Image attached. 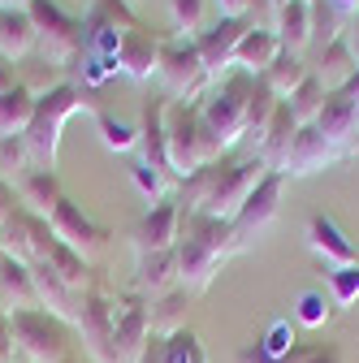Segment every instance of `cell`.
<instances>
[{"label":"cell","instance_id":"cell-7","mask_svg":"<svg viewBox=\"0 0 359 363\" xmlns=\"http://www.w3.org/2000/svg\"><path fill=\"white\" fill-rule=\"evenodd\" d=\"M113 320H117V298H109L100 286L87 290L82 303H78V333L87 337V346H92V354L100 363H113Z\"/></svg>","mask_w":359,"mask_h":363},{"label":"cell","instance_id":"cell-36","mask_svg":"<svg viewBox=\"0 0 359 363\" xmlns=\"http://www.w3.org/2000/svg\"><path fill=\"white\" fill-rule=\"evenodd\" d=\"M31 152L22 139H0V182H9V186H18V182L31 173Z\"/></svg>","mask_w":359,"mask_h":363},{"label":"cell","instance_id":"cell-31","mask_svg":"<svg viewBox=\"0 0 359 363\" xmlns=\"http://www.w3.org/2000/svg\"><path fill=\"white\" fill-rule=\"evenodd\" d=\"M307 74H311V65H307L303 57H294V52H282L273 65H268V69L260 74V82H264L268 91H273L277 100H286V96H290V91H294V86H299Z\"/></svg>","mask_w":359,"mask_h":363},{"label":"cell","instance_id":"cell-12","mask_svg":"<svg viewBox=\"0 0 359 363\" xmlns=\"http://www.w3.org/2000/svg\"><path fill=\"white\" fill-rule=\"evenodd\" d=\"M177 234H182V203H177V199H156L152 212L139 220V230H134V251H139V255L173 251Z\"/></svg>","mask_w":359,"mask_h":363},{"label":"cell","instance_id":"cell-1","mask_svg":"<svg viewBox=\"0 0 359 363\" xmlns=\"http://www.w3.org/2000/svg\"><path fill=\"white\" fill-rule=\"evenodd\" d=\"M264 173L268 169H264L260 156H243V160L226 156L216 164H204L191 177H182V208L208 212V216H221V220H234L238 208L247 203V195L260 186Z\"/></svg>","mask_w":359,"mask_h":363},{"label":"cell","instance_id":"cell-10","mask_svg":"<svg viewBox=\"0 0 359 363\" xmlns=\"http://www.w3.org/2000/svg\"><path fill=\"white\" fill-rule=\"evenodd\" d=\"M152 342L148 307L134 298H117V320H113V363H139Z\"/></svg>","mask_w":359,"mask_h":363},{"label":"cell","instance_id":"cell-19","mask_svg":"<svg viewBox=\"0 0 359 363\" xmlns=\"http://www.w3.org/2000/svg\"><path fill=\"white\" fill-rule=\"evenodd\" d=\"M307 247L316 251L329 268L359 264V247L338 230V220H329V216H311V220H307Z\"/></svg>","mask_w":359,"mask_h":363},{"label":"cell","instance_id":"cell-50","mask_svg":"<svg viewBox=\"0 0 359 363\" xmlns=\"http://www.w3.org/2000/svg\"><path fill=\"white\" fill-rule=\"evenodd\" d=\"M0 315H5V311H0Z\"/></svg>","mask_w":359,"mask_h":363},{"label":"cell","instance_id":"cell-40","mask_svg":"<svg viewBox=\"0 0 359 363\" xmlns=\"http://www.w3.org/2000/svg\"><path fill=\"white\" fill-rule=\"evenodd\" d=\"M286 363H342V350L333 342H325V346H294L286 354Z\"/></svg>","mask_w":359,"mask_h":363},{"label":"cell","instance_id":"cell-23","mask_svg":"<svg viewBox=\"0 0 359 363\" xmlns=\"http://www.w3.org/2000/svg\"><path fill=\"white\" fill-rule=\"evenodd\" d=\"M286 48H282V39H277V30H264V26H251L247 35H243V43H238V52H234V69H247V74H264L268 65H273L277 57H282Z\"/></svg>","mask_w":359,"mask_h":363},{"label":"cell","instance_id":"cell-42","mask_svg":"<svg viewBox=\"0 0 359 363\" xmlns=\"http://www.w3.org/2000/svg\"><path fill=\"white\" fill-rule=\"evenodd\" d=\"M18 208H22V203H18V191L9 186V182H0V225H5Z\"/></svg>","mask_w":359,"mask_h":363},{"label":"cell","instance_id":"cell-38","mask_svg":"<svg viewBox=\"0 0 359 363\" xmlns=\"http://www.w3.org/2000/svg\"><path fill=\"white\" fill-rule=\"evenodd\" d=\"M169 13H173L177 30H182V39H195L208 18V0H169Z\"/></svg>","mask_w":359,"mask_h":363},{"label":"cell","instance_id":"cell-6","mask_svg":"<svg viewBox=\"0 0 359 363\" xmlns=\"http://www.w3.org/2000/svg\"><path fill=\"white\" fill-rule=\"evenodd\" d=\"M31 18H35V30H39V57H48L53 65H74L82 52H87V26L70 13H61L48 0H35L31 5Z\"/></svg>","mask_w":359,"mask_h":363},{"label":"cell","instance_id":"cell-46","mask_svg":"<svg viewBox=\"0 0 359 363\" xmlns=\"http://www.w3.org/2000/svg\"><path fill=\"white\" fill-rule=\"evenodd\" d=\"M342 91H346V96H350V100H359V69H355V74H350V82H346V86H342Z\"/></svg>","mask_w":359,"mask_h":363},{"label":"cell","instance_id":"cell-14","mask_svg":"<svg viewBox=\"0 0 359 363\" xmlns=\"http://www.w3.org/2000/svg\"><path fill=\"white\" fill-rule=\"evenodd\" d=\"M316 130L346 156L355 143H359V100H350L346 91H329L325 96V108L316 117Z\"/></svg>","mask_w":359,"mask_h":363},{"label":"cell","instance_id":"cell-39","mask_svg":"<svg viewBox=\"0 0 359 363\" xmlns=\"http://www.w3.org/2000/svg\"><path fill=\"white\" fill-rule=\"evenodd\" d=\"M329 307H333V303H329L321 290H303V294H299V311H294V315H299V325L321 329V325L329 320Z\"/></svg>","mask_w":359,"mask_h":363},{"label":"cell","instance_id":"cell-34","mask_svg":"<svg viewBox=\"0 0 359 363\" xmlns=\"http://www.w3.org/2000/svg\"><path fill=\"white\" fill-rule=\"evenodd\" d=\"M277 96H273V91H268L260 78H255V86L247 91V104H243V113H247V139H255L260 143V134H264V125H268V117H273L277 113Z\"/></svg>","mask_w":359,"mask_h":363},{"label":"cell","instance_id":"cell-13","mask_svg":"<svg viewBox=\"0 0 359 363\" xmlns=\"http://www.w3.org/2000/svg\"><path fill=\"white\" fill-rule=\"evenodd\" d=\"M338 156H342V152L325 139L316 125H299L294 143H290V152H286V160H282V173H286V177H307V173L329 169Z\"/></svg>","mask_w":359,"mask_h":363},{"label":"cell","instance_id":"cell-29","mask_svg":"<svg viewBox=\"0 0 359 363\" xmlns=\"http://www.w3.org/2000/svg\"><path fill=\"white\" fill-rule=\"evenodd\" d=\"M53 264V272L74 290V294H87V290H96V281H92V268H87V259L78 255V251H70L65 242H53L48 247V255H43Z\"/></svg>","mask_w":359,"mask_h":363},{"label":"cell","instance_id":"cell-20","mask_svg":"<svg viewBox=\"0 0 359 363\" xmlns=\"http://www.w3.org/2000/svg\"><path fill=\"white\" fill-rule=\"evenodd\" d=\"M294 134H299L294 113H290L286 104H277V113L268 117V125H264V134H260V143H255V156L264 160V169L282 173V160H286V152H290V143H294Z\"/></svg>","mask_w":359,"mask_h":363},{"label":"cell","instance_id":"cell-43","mask_svg":"<svg viewBox=\"0 0 359 363\" xmlns=\"http://www.w3.org/2000/svg\"><path fill=\"white\" fill-rule=\"evenodd\" d=\"M13 86H18V61L0 52V91H13Z\"/></svg>","mask_w":359,"mask_h":363},{"label":"cell","instance_id":"cell-3","mask_svg":"<svg viewBox=\"0 0 359 363\" xmlns=\"http://www.w3.org/2000/svg\"><path fill=\"white\" fill-rule=\"evenodd\" d=\"M13 325V346L22 354V363H65L70 354V325L53 311H18L9 315Z\"/></svg>","mask_w":359,"mask_h":363},{"label":"cell","instance_id":"cell-21","mask_svg":"<svg viewBox=\"0 0 359 363\" xmlns=\"http://www.w3.org/2000/svg\"><path fill=\"white\" fill-rule=\"evenodd\" d=\"M307 65H311V74L325 82V91H342V86L350 82V74L359 69V61H355V52H350V43H346V35H338L333 43H325V48L311 57Z\"/></svg>","mask_w":359,"mask_h":363},{"label":"cell","instance_id":"cell-4","mask_svg":"<svg viewBox=\"0 0 359 363\" xmlns=\"http://www.w3.org/2000/svg\"><path fill=\"white\" fill-rule=\"evenodd\" d=\"M165 147H169V169H173L177 182L191 177L204 164H216L208 156L204 130H199V108L195 104H177V100L165 104Z\"/></svg>","mask_w":359,"mask_h":363},{"label":"cell","instance_id":"cell-2","mask_svg":"<svg viewBox=\"0 0 359 363\" xmlns=\"http://www.w3.org/2000/svg\"><path fill=\"white\" fill-rule=\"evenodd\" d=\"M87 104H92V100H87L78 86H70V82L57 86V91H48V96H39L35 117H31V125H26V134H22V143H26L35 169H57L61 130H65V121H70L78 108H87Z\"/></svg>","mask_w":359,"mask_h":363},{"label":"cell","instance_id":"cell-16","mask_svg":"<svg viewBox=\"0 0 359 363\" xmlns=\"http://www.w3.org/2000/svg\"><path fill=\"white\" fill-rule=\"evenodd\" d=\"M39 294H35V277H31V264L13 259V255H0V311L18 315V311H35Z\"/></svg>","mask_w":359,"mask_h":363},{"label":"cell","instance_id":"cell-32","mask_svg":"<svg viewBox=\"0 0 359 363\" xmlns=\"http://www.w3.org/2000/svg\"><path fill=\"white\" fill-rule=\"evenodd\" d=\"M311 9V43H316V52L325 48V43H333L342 30H346V9L338 5V0H307Z\"/></svg>","mask_w":359,"mask_h":363},{"label":"cell","instance_id":"cell-45","mask_svg":"<svg viewBox=\"0 0 359 363\" xmlns=\"http://www.w3.org/2000/svg\"><path fill=\"white\" fill-rule=\"evenodd\" d=\"M342 35H346V43H350V52H355V61H359V9H355V13L346 18V30H342Z\"/></svg>","mask_w":359,"mask_h":363},{"label":"cell","instance_id":"cell-25","mask_svg":"<svg viewBox=\"0 0 359 363\" xmlns=\"http://www.w3.org/2000/svg\"><path fill=\"white\" fill-rule=\"evenodd\" d=\"M273 30H277V39H282L286 52L303 57L311 48V9H307V0H290V5H282Z\"/></svg>","mask_w":359,"mask_h":363},{"label":"cell","instance_id":"cell-48","mask_svg":"<svg viewBox=\"0 0 359 363\" xmlns=\"http://www.w3.org/2000/svg\"><path fill=\"white\" fill-rule=\"evenodd\" d=\"M273 5H277V9H282V5H290V0H273Z\"/></svg>","mask_w":359,"mask_h":363},{"label":"cell","instance_id":"cell-24","mask_svg":"<svg viewBox=\"0 0 359 363\" xmlns=\"http://www.w3.org/2000/svg\"><path fill=\"white\" fill-rule=\"evenodd\" d=\"M39 43V30H35V18L31 9H0V52L9 61H26Z\"/></svg>","mask_w":359,"mask_h":363},{"label":"cell","instance_id":"cell-8","mask_svg":"<svg viewBox=\"0 0 359 363\" xmlns=\"http://www.w3.org/2000/svg\"><path fill=\"white\" fill-rule=\"evenodd\" d=\"M48 225H53V238L65 242L70 251H78L82 259L96 255V251H104V242H109V230H104V225H96L74 199H61V203L53 208Z\"/></svg>","mask_w":359,"mask_h":363},{"label":"cell","instance_id":"cell-11","mask_svg":"<svg viewBox=\"0 0 359 363\" xmlns=\"http://www.w3.org/2000/svg\"><path fill=\"white\" fill-rule=\"evenodd\" d=\"M282 191H286V173H273V169H268V173L260 177V186L247 195V203L238 208V216H234V230H238L243 242H251L264 225H273L277 203H282Z\"/></svg>","mask_w":359,"mask_h":363},{"label":"cell","instance_id":"cell-28","mask_svg":"<svg viewBox=\"0 0 359 363\" xmlns=\"http://www.w3.org/2000/svg\"><path fill=\"white\" fill-rule=\"evenodd\" d=\"M187 298H191V290H169L156 303H148V320H152L156 337H173L187 329Z\"/></svg>","mask_w":359,"mask_h":363},{"label":"cell","instance_id":"cell-9","mask_svg":"<svg viewBox=\"0 0 359 363\" xmlns=\"http://www.w3.org/2000/svg\"><path fill=\"white\" fill-rule=\"evenodd\" d=\"M247 30H251L247 18H216L208 30L195 35V48H199V57H204V65H208L212 78L234 69V52H238V43H243Z\"/></svg>","mask_w":359,"mask_h":363},{"label":"cell","instance_id":"cell-26","mask_svg":"<svg viewBox=\"0 0 359 363\" xmlns=\"http://www.w3.org/2000/svg\"><path fill=\"white\" fill-rule=\"evenodd\" d=\"M143 294L160 298L169 290H177V255L173 251H152V255H139V272H134Z\"/></svg>","mask_w":359,"mask_h":363},{"label":"cell","instance_id":"cell-49","mask_svg":"<svg viewBox=\"0 0 359 363\" xmlns=\"http://www.w3.org/2000/svg\"><path fill=\"white\" fill-rule=\"evenodd\" d=\"M350 152H359V143H355V147H350Z\"/></svg>","mask_w":359,"mask_h":363},{"label":"cell","instance_id":"cell-15","mask_svg":"<svg viewBox=\"0 0 359 363\" xmlns=\"http://www.w3.org/2000/svg\"><path fill=\"white\" fill-rule=\"evenodd\" d=\"M160 48H165V39L152 35V30L139 22V26L121 30V39H117V65H121L130 78H152L156 65H160Z\"/></svg>","mask_w":359,"mask_h":363},{"label":"cell","instance_id":"cell-22","mask_svg":"<svg viewBox=\"0 0 359 363\" xmlns=\"http://www.w3.org/2000/svg\"><path fill=\"white\" fill-rule=\"evenodd\" d=\"M13 191H18V203H22L26 212L43 216V220H48V216H53V208L65 199V195H61V182H57V173H53V169H31Z\"/></svg>","mask_w":359,"mask_h":363},{"label":"cell","instance_id":"cell-27","mask_svg":"<svg viewBox=\"0 0 359 363\" xmlns=\"http://www.w3.org/2000/svg\"><path fill=\"white\" fill-rule=\"evenodd\" d=\"M35 104H39V96H31L22 82L13 91H0V139H22L35 117Z\"/></svg>","mask_w":359,"mask_h":363},{"label":"cell","instance_id":"cell-35","mask_svg":"<svg viewBox=\"0 0 359 363\" xmlns=\"http://www.w3.org/2000/svg\"><path fill=\"white\" fill-rule=\"evenodd\" d=\"M96 125H100L104 147H113V152H130V147H139V125H130V121L113 117L109 108H96Z\"/></svg>","mask_w":359,"mask_h":363},{"label":"cell","instance_id":"cell-33","mask_svg":"<svg viewBox=\"0 0 359 363\" xmlns=\"http://www.w3.org/2000/svg\"><path fill=\"white\" fill-rule=\"evenodd\" d=\"M18 82L31 91V96H48V91L65 86V69L53 65L48 57H26V61L18 65Z\"/></svg>","mask_w":359,"mask_h":363},{"label":"cell","instance_id":"cell-5","mask_svg":"<svg viewBox=\"0 0 359 363\" xmlns=\"http://www.w3.org/2000/svg\"><path fill=\"white\" fill-rule=\"evenodd\" d=\"M156 78L165 86V96L177 100V104H191L199 100V91L212 82L199 48H195V39H165V48H160V65H156Z\"/></svg>","mask_w":359,"mask_h":363},{"label":"cell","instance_id":"cell-30","mask_svg":"<svg viewBox=\"0 0 359 363\" xmlns=\"http://www.w3.org/2000/svg\"><path fill=\"white\" fill-rule=\"evenodd\" d=\"M325 96H329L325 82H321L316 74H307V78L290 91V96L282 100V104L294 113V121H299V125H316V117H321V108H325Z\"/></svg>","mask_w":359,"mask_h":363},{"label":"cell","instance_id":"cell-44","mask_svg":"<svg viewBox=\"0 0 359 363\" xmlns=\"http://www.w3.org/2000/svg\"><path fill=\"white\" fill-rule=\"evenodd\" d=\"M221 18H247V0H212Z\"/></svg>","mask_w":359,"mask_h":363},{"label":"cell","instance_id":"cell-47","mask_svg":"<svg viewBox=\"0 0 359 363\" xmlns=\"http://www.w3.org/2000/svg\"><path fill=\"white\" fill-rule=\"evenodd\" d=\"M338 5H342L346 13H355V9H359V0H338Z\"/></svg>","mask_w":359,"mask_h":363},{"label":"cell","instance_id":"cell-37","mask_svg":"<svg viewBox=\"0 0 359 363\" xmlns=\"http://www.w3.org/2000/svg\"><path fill=\"white\" fill-rule=\"evenodd\" d=\"M329 303L342 307V311L359 303V264H346V268L329 272Z\"/></svg>","mask_w":359,"mask_h":363},{"label":"cell","instance_id":"cell-18","mask_svg":"<svg viewBox=\"0 0 359 363\" xmlns=\"http://www.w3.org/2000/svg\"><path fill=\"white\" fill-rule=\"evenodd\" d=\"M31 277H35V294H39V307H43V311H53V315H61L65 325H74V320H78V303H82V294H74V290H70V286L57 277L48 259L31 264Z\"/></svg>","mask_w":359,"mask_h":363},{"label":"cell","instance_id":"cell-17","mask_svg":"<svg viewBox=\"0 0 359 363\" xmlns=\"http://www.w3.org/2000/svg\"><path fill=\"white\" fill-rule=\"evenodd\" d=\"M173 255H177V286L191 290V294H199V290L216 277V268H221V255L208 251V247L195 242V238H177Z\"/></svg>","mask_w":359,"mask_h":363},{"label":"cell","instance_id":"cell-41","mask_svg":"<svg viewBox=\"0 0 359 363\" xmlns=\"http://www.w3.org/2000/svg\"><path fill=\"white\" fill-rule=\"evenodd\" d=\"M234 363H286V354H268V350L255 342V346H247V350H243Z\"/></svg>","mask_w":359,"mask_h":363}]
</instances>
